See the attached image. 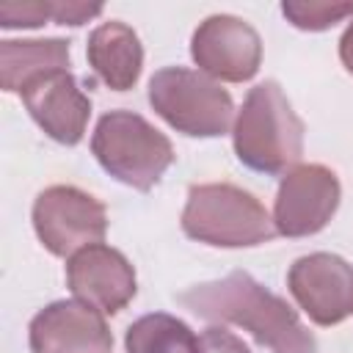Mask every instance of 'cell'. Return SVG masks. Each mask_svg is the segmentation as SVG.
Wrapping results in <instances>:
<instances>
[{"instance_id":"6da1fadb","label":"cell","mask_w":353,"mask_h":353,"mask_svg":"<svg viewBox=\"0 0 353 353\" xmlns=\"http://www.w3.org/2000/svg\"><path fill=\"white\" fill-rule=\"evenodd\" d=\"M176 301L210 323L243 325L262 347H270V353H317V342L301 323L298 312L245 270L193 284L179 292Z\"/></svg>"},{"instance_id":"7a4b0ae2","label":"cell","mask_w":353,"mask_h":353,"mask_svg":"<svg viewBox=\"0 0 353 353\" xmlns=\"http://www.w3.org/2000/svg\"><path fill=\"white\" fill-rule=\"evenodd\" d=\"M232 135L237 160L259 174L276 176L287 168L292 171L303 154V121L273 80L248 91Z\"/></svg>"},{"instance_id":"3957f363","label":"cell","mask_w":353,"mask_h":353,"mask_svg":"<svg viewBox=\"0 0 353 353\" xmlns=\"http://www.w3.org/2000/svg\"><path fill=\"white\" fill-rule=\"evenodd\" d=\"M182 232L221 248L259 245L276 237V223L251 193L226 185H193L182 210Z\"/></svg>"},{"instance_id":"277c9868","label":"cell","mask_w":353,"mask_h":353,"mask_svg":"<svg viewBox=\"0 0 353 353\" xmlns=\"http://www.w3.org/2000/svg\"><path fill=\"white\" fill-rule=\"evenodd\" d=\"M91 152L99 165L135 190H152L174 163L171 141L132 110H110L97 121Z\"/></svg>"},{"instance_id":"5b68a950","label":"cell","mask_w":353,"mask_h":353,"mask_svg":"<svg viewBox=\"0 0 353 353\" xmlns=\"http://www.w3.org/2000/svg\"><path fill=\"white\" fill-rule=\"evenodd\" d=\"M152 108L179 132L215 138L232 127L234 102L215 80L185 66H165L149 80Z\"/></svg>"},{"instance_id":"8992f818","label":"cell","mask_w":353,"mask_h":353,"mask_svg":"<svg viewBox=\"0 0 353 353\" xmlns=\"http://www.w3.org/2000/svg\"><path fill=\"white\" fill-rule=\"evenodd\" d=\"M33 229L50 254L72 256L85 245L102 243L108 215L94 196L72 185H52L33 201Z\"/></svg>"},{"instance_id":"52a82bcc","label":"cell","mask_w":353,"mask_h":353,"mask_svg":"<svg viewBox=\"0 0 353 353\" xmlns=\"http://www.w3.org/2000/svg\"><path fill=\"white\" fill-rule=\"evenodd\" d=\"M339 204V179L325 165H295L279 185L273 223L279 234L306 237L317 234Z\"/></svg>"},{"instance_id":"ba28073f","label":"cell","mask_w":353,"mask_h":353,"mask_svg":"<svg viewBox=\"0 0 353 353\" xmlns=\"http://www.w3.org/2000/svg\"><path fill=\"white\" fill-rule=\"evenodd\" d=\"M190 55L210 77L243 83L259 72L262 41L248 22L229 14H215L196 28Z\"/></svg>"},{"instance_id":"9c48e42d","label":"cell","mask_w":353,"mask_h":353,"mask_svg":"<svg viewBox=\"0 0 353 353\" xmlns=\"http://www.w3.org/2000/svg\"><path fill=\"white\" fill-rule=\"evenodd\" d=\"M287 284L317 325H336L353 312V268L336 254H309L292 262Z\"/></svg>"},{"instance_id":"30bf717a","label":"cell","mask_w":353,"mask_h":353,"mask_svg":"<svg viewBox=\"0 0 353 353\" xmlns=\"http://www.w3.org/2000/svg\"><path fill=\"white\" fill-rule=\"evenodd\" d=\"M66 284L77 301L102 314H116L135 295V270L121 251L94 243L69 256Z\"/></svg>"},{"instance_id":"8fae6325","label":"cell","mask_w":353,"mask_h":353,"mask_svg":"<svg viewBox=\"0 0 353 353\" xmlns=\"http://www.w3.org/2000/svg\"><path fill=\"white\" fill-rule=\"evenodd\" d=\"M33 353H110L113 336L105 314L83 301H55L30 323Z\"/></svg>"},{"instance_id":"7c38bea8","label":"cell","mask_w":353,"mask_h":353,"mask_svg":"<svg viewBox=\"0 0 353 353\" xmlns=\"http://www.w3.org/2000/svg\"><path fill=\"white\" fill-rule=\"evenodd\" d=\"M33 121L58 143L74 146L85 135L91 99L77 88L69 69H58L30 80L19 91Z\"/></svg>"},{"instance_id":"4fadbf2b","label":"cell","mask_w":353,"mask_h":353,"mask_svg":"<svg viewBox=\"0 0 353 353\" xmlns=\"http://www.w3.org/2000/svg\"><path fill=\"white\" fill-rule=\"evenodd\" d=\"M88 63L108 88H132L143 66L138 33L124 22H102L88 36Z\"/></svg>"},{"instance_id":"5bb4252c","label":"cell","mask_w":353,"mask_h":353,"mask_svg":"<svg viewBox=\"0 0 353 353\" xmlns=\"http://www.w3.org/2000/svg\"><path fill=\"white\" fill-rule=\"evenodd\" d=\"M69 69V41L63 39H30L0 44V85L3 91H22L30 80Z\"/></svg>"},{"instance_id":"9a60e30c","label":"cell","mask_w":353,"mask_h":353,"mask_svg":"<svg viewBox=\"0 0 353 353\" xmlns=\"http://www.w3.org/2000/svg\"><path fill=\"white\" fill-rule=\"evenodd\" d=\"M127 353H199V336L174 314H143L127 328Z\"/></svg>"},{"instance_id":"2e32d148","label":"cell","mask_w":353,"mask_h":353,"mask_svg":"<svg viewBox=\"0 0 353 353\" xmlns=\"http://www.w3.org/2000/svg\"><path fill=\"white\" fill-rule=\"evenodd\" d=\"M281 14L301 30H325L353 17V3H284Z\"/></svg>"},{"instance_id":"e0dca14e","label":"cell","mask_w":353,"mask_h":353,"mask_svg":"<svg viewBox=\"0 0 353 353\" xmlns=\"http://www.w3.org/2000/svg\"><path fill=\"white\" fill-rule=\"evenodd\" d=\"M52 19V3H0L3 28H39Z\"/></svg>"},{"instance_id":"ac0fdd59","label":"cell","mask_w":353,"mask_h":353,"mask_svg":"<svg viewBox=\"0 0 353 353\" xmlns=\"http://www.w3.org/2000/svg\"><path fill=\"white\" fill-rule=\"evenodd\" d=\"M199 353H251L245 347V342L240 336H234L232 331L226 328H207L201 336H199Z\"/></svg>"},{"instance_id":"d6986e66","label":"cell","mask_w":353,"mask_h":353,"mask_svg":"<svg viewBox=\"0 0 353 353\" xmlns=\"http://www.w3.org/2000/svg\"><path fill=\"white\" fill-rule=\"evenodd\" d=\"M102 6H85V3H52V22L58 25H83L85 19L97 17Z\"/></svg>"},{"instance_id":"ffe728a7","label":"cell","mask_w":353,"mask_h":353,"mask_svg":"<svg viewBox=\"0 0 353 353\" xmlns=\"http://www.w3.org/2000/svg\"><path fill=\"white\" fill-rule=\"evenodd\" d=\"M339 58H342V63L347 66V72L353 74V22L347 25V30H345V36H342V41H339Z\"/></svg>"}]
</instances>
